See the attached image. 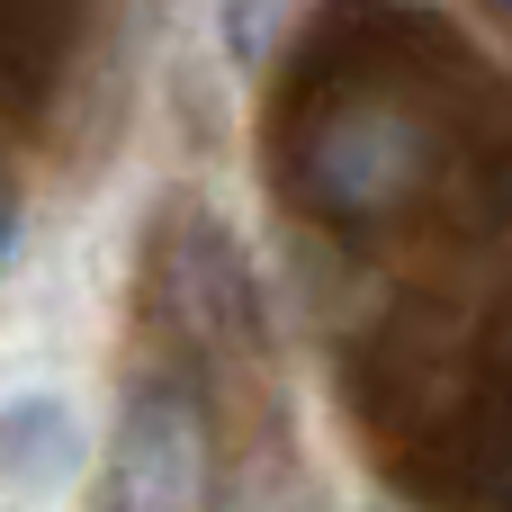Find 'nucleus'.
Returning <instances> with one entry per match:
<instances>
[{
    "label": "nucleus",
    "mask_w": 512,
    "mask_h": 512,
    "mask_svg": "<svg viewBox=\"0 0 512 512\" xmlns=\"http://www.w3.org/2000/svg\"><path fill=\"white\" fill-rule=\"evenodd\" d=\"M432 171V135L414 108L396 99H351L333 108L306 153H297V180L324 216H387L396 198H414V180Z\"/></svg>",
    "instance_id": "nucleus-1"
},
{
    "label": "nucleus",
    "mask_w": 512,
    "mask_h": 512,
    "mask_svg": "<svg viewBox=\"0 0 512 512\" xmlns=\"http://www.w3.org/2000/svg\"><path fill=\"white\" fill-rule=\"evenodd\" d=\"M99 512H207V423L171 378L126 387Z\"/></svg>",
    "instance_id": "nucleus-2"
},
{
    "label": "nucleus",
    "mask_w": 512,
    "mask_h": 512,
    "mask_svg": "<svg viewBox=\"0 0 512 512\" xmlns=\"http://www.w3.org/2000/svg\"><path fill=\"white\" fill-rule=\"evenodd\" d=\"M0 459H9V512H54L90 477V423L54 387H18L0 414Z\"/></svg>",
    "instance_id": "nucleus-3"
},
{
    "label": "nucleus",
    "mask_w": 512,
    "mask_h": 512,
    "mask_svg": "<svg viewBox=\"0 0 512 512\" xmlns=\"http://www.w3.org/2000/svg\"><path fill=\"white\" fill-rule=\"evenodd\" d=\"M171 297H180V315L198 324V333H216V342H234V351H252L261 342V288H252V261L234 252V234L225 225H189L180 234V252H171Z\"/></svg>",
    "instance_id": "nucleus-4"
},
{
    "label": "nucleus",
    "mask_w": 512,
    "mask_h": 512,
    "mask_svg": "<svg viewBox=\"0 0 512 512\" xmlns=\"http://www.w3.org/2000/svg\"><path fill=\"white\" fill-rule=\"evenodd\" d=\"M504 9H512V0H504Z\"/></svg>",
    "instance_id": "nucleus-5"
},
{
    "label": "nucleus",
    "mask_w": 512,
    "mask_h": 512,
    "mask_svg": "<svg viewBox=\"0 0 512 512\" xmlns=\"http://www.w3.org/2000/svg\"><path fill=\"white\" fill-rule=\"evenodd\" d=\"M378 512H387V504H378Z\"/></svg>",
    "instance_id": "nucleus-6"
}]
</instances>
